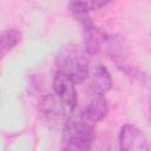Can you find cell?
Masks as SVG:
<instances>
[{"instance_id":"6da1fadb","label":"cell","mask_w":151,"mask_h":151,"mask_svg":"<svg viewBox=\"0 0 151 151\" xmlns=\"http://www.w3.org/2000/svg\"><path fill=\"white\" fill-rule=\"evenodd\" d=\"M87 55L84 47L72 42L67 44L57 54V71L70 77L76 84H81L90 77V60Z\"/></svg>"},{"instance_id":"7a4b0ae2","label":"cell","mask_w":151,"mask_h":151,"mask_svg":"<svg viewBox=\"0 0 151 151\" xmlns=\"http://www.w3.org/2000/svg\"><path fill=\"white\" fill-rule=\"evenodd\" d=\"M96 139L94 124L83 117L70 114L68 119L63 125L61 149L83 151L90 150Z\"/></svg>"},{"instance_id":"3957f363","label":"cell","mask_w":151,"mask_h":151,"mask_svg":"<svg viewBox=\"0 0 151 151\" xmlns=\"http://www.w3.org/2000/svg\"><path fill=\"white\" fill-rule=\"evenodd\" d=\"M52 87L53 93L63 105L65 112H67V114H72L78 104L76 83L66 74L57 71L53 77Z\"/></svg>"},{"instance_id":"277c9868","label":"cell","mask_w":151,"mask_h":151,"mask_svg":"<svg viewBox=\"0 0 151 151\" xmlns=\"http://www.w3.org/2000/svg\"><path fill=\"white\" fill-rule=\"evenodd\" d=\"M74 19L80 24L83 31V40H84V48L88 55H96L101 52L104 40L106 37V32L97 27L88 14H83L74 17Z\"/></svg>"},{"instance_id":"5b68a950","label":"cell","mask_w":151,"mask_h":151,"mask_svg":"<svg viewBox=\"0 0 151 151\" xmlns=\"http://www.w3.org/2000/svg\"><path fill=\"white\" fill-rule=\"evenodd\" d=\"M119 149L124 151L149 150L147 138L145 133L132 124H124L118 133Z\"/></svg>"},{"instance_id":"8992f818","label":"cell","mask_w":151,"mask_h":151,"mask_svg":"<svg viewBox=\"0 0 151 151\" xmlns=\"http://www.w3.org/2000/svg\"><path fill=\"white\" fill-rule=\"evenodd\" d=\"M101 52H104L117 65L124 64V61L129 57V48L125 41L116 34H106Z\"/></svg>"},{"instance_id":"52a82bcc","label":"cell","mask_w":151,"mask_h":151,"mask_svg":"<svg viewBox=\"0 0 151 151\" xmlns=\"http://www.w3.org/2000/svg\"><path fill=\"white\" fill-rule=\"evenodd\" d=\"M112 87V77L104 65H96L90 74V88L97 96H104Z\"/></svg>"},{"instance_id":"ba28073f","label":"cell","mask_w":151,"mask_h":151,"mask_svg":"<svg viewBox=\"0 0 151 151\" xmlns=\"http://www.w3.org/2000/svg\"><path fill=\"white\" fill-rule=\"evenodd\" d=\"M110 112V105L104 96L94 97L83 112V117L88 122L96 124L104 120Z\"/></svg>"},{"instance_id":"9c48e42d","label":"cell","mask_w":151,"mask_h":151,"mask_svg":"<svg viewBox=\"0 0 151 151\" xmlns=\"http://www.w3.org/2000/svg\"><path fill=\"white\" fill-rule=\"evenodd\" d=\"M40 110L45 114L46 119L52 124H58L63 118V113L65 112L63 105L53 93H44L40 98Z\"/></svg>"},{"instance_id":"30bf717a","label":"cell","mask_w":151,"mask_h":151,"mask_svg":"<svg viewBox=\"0 0 151 151\" xmlns=\"http://www.w3.org/2000/svg\"><path fill=\"white\" fill-rule=\"evenodd\" d=\"M111 1L113 0H70L68 9L74 18L83 14H90L93 11H98L107 6Z\"/></svg>"},{"instance_id":"8fae6325","label":"cell","mask_w":151,"mask_h":151,"mask_svg":"<svg viewBox=\"0 0 151 151\" xmlns=\"http://www.w3.org/2000/svg\"><path fill=\"white\" fill-rule=\"evenodd\" d=\"M21 40V32L14 28L4 29L0 35L1 58H5Z\"/></svg>"},{"instance_id":"7c38bea8","label":"cell","mask_w":151,"mask_h":151,"mask_svg":"<svg viewBox=\"0 0 151 151\" xmlns=\"http://www.w3.org/2000/svg\"><path fill=\"white\" fill-rule=\"evenodd\" d=\"M118 67H119L127 77H130V78H132V79H134V80L142 83L143 85L147 86L149 88H151V76L146 74L145 72H143L142 70H139V68H137V67H134V66H127V65H125V64H119Z\"/></svg>"},{"instance_id":"4fadbf2b","label":"cell","mask_w":151,"mask_h":151,"mask_svg":"<svg viewBox=\"0 0 151 151\" xmlns=\"http://www.w3.org/2000/svg\"><path fill=\"white\" fill-rule=\"evenodd\" d=\"M147 118H149V122L151 123V97H150V100H149V107H147Z\"/></svg>"},{"instance_id":"5bb4252c","label":"cell","mask_w":151,"mask_h":151,"mask_svg":"<svg viewBox=\"0 0 151 151\" xmlns=\"http://www.w3.org/2000/svg\"><path fill=\"white\" fill-rule=\"evenodd\" d=\"M150 37H151V28H150Z\"/></svg>"}]
</instances>
